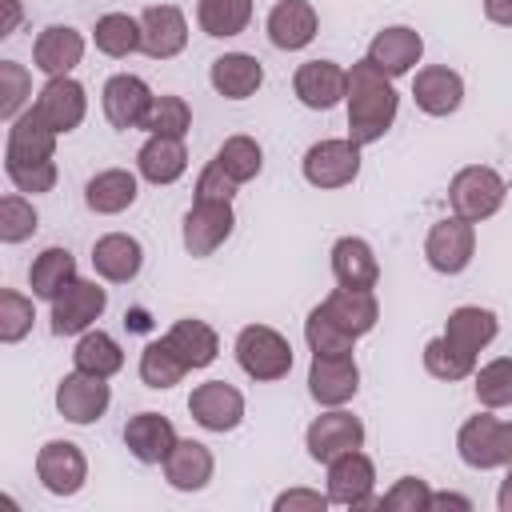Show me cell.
I'll return each mask as SVG.
<instances>
[{"label": "cell", "mask_w": 512, "mask_h": 512, "mask_svg": "<svg viewBox=\"0 0 512 512\" xmlns=\"http://www.w3.org/2000/svg\"><path fill=\"white\" fill-rule=\"evenodd\" d=\"M152 96H156V92H152L140 76L116 72V76H108V84H104V92H100V104H104L108 124L120 128V132H128V128H140V124H144V116H148V108H152Z\"/></svg>", "instance_id": "obj_16"}, {"label": "cell", "mask_w": 512, "mask_h": 512, "mask_svg": "<svg viewBox=\"0 0 512 512\" xmlns=\"http://www.w3.org/2000/svg\"><path fill=\"white\" fill-rule=\"evenodd\" d=\"M360 388L356 356H312L308 364V396L324 408H344Z\"/></svg>", "instance_id": "obj_14"}, {"label": "cell", "mask_w": 512, "mask_h": 512, "mask_svg": "<svg viewBox=\"0 0 512 512\" xmlns=\"http://www.w3.org/2000/svg\"><path fill=\"white\" fill-rule=\"evenodd\" d=\"M188 412L208 432H232L244 420V396L228 380H204L188 396Z\"/></svg>", "instance_id": "obj_13"}, {"label": "cell", "mask_w": 512, "mask_h": 512, "mask_svg": "<svg viewBox=\"0 0 512 512\" xmlns=\"http://www.w3.org/2000/svg\"><path fill=\"white\" fill-rule=\"evenodd\" d=\"M300 172L312 188L320 192H332V188H348L356 176H360V144L352 136H328V140H316L304 160H300Z\"/></svg>", "instance_id": "obj_4"}, {"label": "cell", "mask_w": 512, "mask_h": 512, "mask_svg": "<svg viewBox=\"0 0 512 512\" xmlns=\"http://www.w3.org/2000/svg\"><path fill=\"white\" fill-rule=\"evenodd\" d=\"M504 196H508V180H504L496 168H488V164H468V168H460V172L452 176V184H448V204H452V212L464 216V220H472V224L496 216L500 204H504Z\"/></svg>", "instance_id": "obj_3"}, {"label": "cell", "mask_w": 512, "mask_h": 512, "mask_svg": "<svg viewBox=\"0 0 512 512\" xmlns=\"http://www.w3.org/2000/svg\"><path fill=\"white\" fill-rule=\"evenodd\" d=\"M456 452H460V460H464L468 468H476V472L504 468V464H500V420L492 416V408H488V412H476V416H468V420L460 424V432H456Z\"/></svg>", "instance_id": "obj_25"}, {"label": "cell", "mask_w": 512, "mask_h": 512, "mask_svg": "<svg viewBox=\"0 0 512 512\" xmlns=\"http://www.w3.org/2000/svg\"><path fill=\"white\" fill-rule=\"evenodd\" d=\"M332 276L340 288H376L380 260H376L372 244L360 236H340L332 244Z\"/></svg>", "instance_id": "obj_30"}, {"label": "cell", "mask_w": 512, "mask_h": 512, "mask_svg": "<svg viewBox=\"0 0 512 512\" xmlns=\"http://www.w3.org/2000/svg\"><path fill=\"white\" fill-rule=\"evenodd\" d=\"M508 188H512V184H508Z\"/></svg>", "instance_id": "obj_56"}, {"label": "cell", "mask_w": 512, "mask_h": 512, "mask_svg": "<svg viewBox=\"0 0 512 512\" xmlns=\"http://www.w3.org/2000/svg\"><path fill=\"white\" fill-rule=\"evenodd\" d=\"M108 404H112V388L104 376L76 368L56 384V412L68 424H96L108 412Z\"/></svg>", "instance_id": "obj_12"}, {"label": "cell", "mask_w": 512, "mask_h": 512, "mask_svg": "<svg viewBox=\"0 0 512 512\" xmlns=\"http://www.w3.org/2000/svg\"><path fill=\"white\" fill-rule=\"evenodd\" d=\"M472 388H476V400L484 408H508L512 404V356H496L488 360L484 368L472 372Z\"/></svg>", "instance_id": "obj_43"}, {"label": "cell", "mask_w": 512, "mask_h": 512, "mask_svg": "<svg viewBox=\"0 0 512 512\" xmlns=\"http://www.w3.org/2000/svg\"><path fill=\"white\" fill-rule=\"evenodd\" d=\"M420 56H424V36L416 28H408V24H388L368 44V60L384 76H392V80L396 76H408L420 64Z\"/></svg>", "instance_id": "obj_18"}, {"label": "cell", "mask_w": 512, "mask_h": 512, "mask_svg": "<svg viewBox=\"0 0 512 512\" xmlns=\"http://www.w3.org/2000/svg\"><path fill=\"white\" fill-rule=\"evenodd\" d=\"M500 464L512 468V420H500Z\"/></svg>", "instance_id": "obj_54"}, {"label": "cell", "mask_w": 512, "mask_h": 512, "mask_svg": "<svg viewBox=\"0 0 512 512\" xmlns=\"http://www.w3.org/2000/svg\"><path fill=\"white\" fill-rule=\"evenodd\" d=\"M252 20V0H200L196 4V24L204 36H240Z\"/></svg>", "instance_id": "obj_37"}, {"label": "cell", "mask_w": 512, "mask_h": 512, "mask_svg": "<svg viewBox=\"0 0 512 512\" xmlns=\"http://www.w3.org/2000/svg\"><path fill=\"white\" fill-rule=\"evenodd\" d=\"M304 448L316 464H328V460H336L352 448H364V424H360V416H352L344 408H328L308 424Z\"/></svg>", "instance_id": "obj_9"}, {"label": "cell", "mask_w": 512, "mask_h": 512, "mask_svg": "<svg viewBox=\"0 0 512 512\" xmlns=\"http://www.w3.org/2000/svg\"><path fill=\"white\" fill-rule=\"evenodd\" d=\"M432 508H460V512H472V500L468 496H456V492H432ZM428 508V512H432Z\"/></svg>", "instance_id": "obj_52"}, {"label": "cell", "mask_w": 512, "mask_h": 512, "mask_svg": "<svg viewBox=\"0 0 512 512\" xmlns=\"http://www.w3.org/2000/svg\"><path fill=\"white\" fill-rule=\"evenodd\" d=\"M32 320H36L32 300L24 292H16V288H4L0 292V340L4 344H20L32 332Z\"/></svg>", "instance_id": "obj_46"}, {"label": "cell", "mask_w": 512, "mask_h": 512, "mask_svg": "<svg viewBox=\"0 0 512 512\" xmlns=\"http://www.w3.org/2000/svg\"><path fill=\"white\" fill-rule=\"evenodd\" d=\"M136 172L140 180L164 188V184H176L184 172H188V148L180 136H148L136 152Z\"/></svg>", "instance_id": "obj_26"}, {"label": "cell", "mask_w": 512, "mask_h": 512, "mask_svg": "<svg viewBox=\"0 0 512 512\" xmlns=\"http://www.w3.org/2000/svg\"><path fill=\"white\" fill-rule=\"evenodd\" d=\"M184 372H188V364L164 344V336L160 340H152L144 352H140V380L148 384V388H156V392H164V388H172V384H180L184 380Z\"/></svg>", "instance_id": "obj_42"}, {"label": "cell", "mask_w": 512, "mask_h": 512, "mask_svg": "<svg viewBox=\"0 0 512 512\" xmlns=\"http://www.w3.org/2000/svg\"><path fill=\"white\" fill-rule=\"evenodd\" d=\"M164 344L188 364V372L208 368V364L220 356V336H216V328L204 324V320H192V316L176 320V324L164 332Z\"/></svg>", "instance_id": "obj_33"}, {"label": "cell", "mask_w": 512, "mask_h": 512, "mask_svg": "<svg viewBox=\"0 0 512 512\" xmlns=\"http://www.w3.org/2000/svg\"><path fill=\"white\" fill-rule=\"evenodd\" d=\"M72 364H76L80 372H92V376H104V380H112V376L124 368V348H120V344H116L108 332H100V328H88V332L76 340Z\"/></svg>", "instance_id": "obj_36"}, {"label": "cell", "mask_w": 512, "mask_h": 512, "mask_svg": "<svg viewBox=\"0 0 512 512\" xmlns=\"http://www.w3.org/2000/svg\"><path fill=\"white\" fill-rule=\"evenodd\" d=\"M236 188H240V184H236L216 160H208L204 172L196 176V200H232Z\"/></svg>", "instance_id": "obj_49"}, {"label": "cell", "mask_w": 512, "mask_h": 512, "mask_svg": "<svg viewBox=\"0 0 512 512\" xmlns=\"http://www.w3.org/2000/svg\"><path fill=\"white\" fill-rule=\"evenodd\" d=\"M4 4V24H0V36H12L16 24H20V0H0Z\"/></svg>", "instance_id": "obj_53"}, {"label": "cell", "mask_w": 512, "mask_h": 512, "mask_svg": "<svg viewBox=\"0 0 512 512\" xmlns=\"http://www.w3.org/2000/svg\"><path fill=\"white\" fill-rule=\"evenodd\" d=\"M292 92L304 108L312 112H328L344 100L348 92V68H340L336 60H304L292 76Z\"/></svg>", "instance_id": "obj_15"}, {"label": "cell", "mask_w": 512, "mask_h": 512, "mask_svg": "<svg viewBox=\"0 0 512 512\" xmlns=\"http://www.w3.org/2000/svg\"><path fill=\"white\" fill-rule=\"evenodd\" d=\"M188 128H192V108H188L184 96H172V92L152 96V108H148L140 132H148V136H180L184 140Z\"/></svg>", "instance_id": "obj_40"}, {"label": "cell", "mask_w": 512, "mask_h": 512, "mask_svg": "<svg viewBox=\"0 0 512 512\" xmlns=\"http://www.w3.org/2000/svg\"><path fill=\"white\" fill-rule=\"evenodd\" d=\"M32 96V76L16 60H0V120L12 124Z\"/></svg>", "instance_id": "obj_44"}, {"label": "cell", "mask_w": 512, "mask_h": 512, "mask_svg": "<svg viewBox=\"0 0 512 512\" xmlns=\"http://www.w3.org/2000/svg\"><path fill=\"white\" fill-rule=\"evenodd\" d=\"M232 228H236L232 200H192V208L184 212V224H180V240H184L188 256L204 260L232 236Z\"/></svg>", "instance_id": "obj_6"}, {"label": "cell", "mask_w": 512, "mask_h": 512, "mask_svg": "<svg viewBox=\"0 0 512 512\" xmlns=\"http://www.w3.org/2000/svg\"><path fill=\"white\" fill-rule=\"evenodd\" d=\"M372 488H376V464L360 448L328 460V500L332 504H340V508H380Z\"/></svg>", "instance_id": "obj_7"}, {"label": "cell", "mask_w": 512, "mask_h": 512, "mask_svg": "<svg viewBox=\"0 0 512 512\" xmlns=\"http://www.w3.org/2000/svg\"><path fill=\"white\" fill-rule=\"evenodd\" d=\"M56 156V132L40 120L36 108H24L12 124H8V140H4V164H40Z\"/></svg>", "instance_id": "obj_21"}, {"label": "cell", "mask_w": 512, "mask_h": 512, "mask_svg": "<svg viewBox=\"0 0 512 512\" xmlns=\"http://www.w3.org/2000/svg\"><path fill=\"white\" fill-rule=\"evenodd\" d=\"M140 28H144V56L152 60H172L184 52L188 44V20L176 4H152L140 12Z\"/></svg>", "instance_id": "obj_20"}, {"label": "cell", "mask_w": 512, "mask_h": 512, "mask_svg": "<svg viewBox=\"0 0 512 512\" xmlns=\"http://www.w3.org/2000/svg\"><path fill=\"white\" fill-rule=\"evenodd\" d=\"M484 16L500 28H512V0H484Z\"/></svg>", "instance_id": "obj_51"}, {"label": "cell", "mask_w": 512, "mask_h": 512, "mask_svg": "<svg viewBox=\"0 0 512 512\" xmlns=\"http://www.w3.org/2000/svg\"><path fill=\"white\" fill-rule=\"evenodd\" d=\"M320 304H324L328 316H332L344 332H352L356 340L368 336V332L376 328V320H380V304H376V292H372V288H336V292H328Z\"/></svg>", "instance_id": "obj_31"}, {"label": "cell", "mask_w": 512, "mask_h": 512, "mask_svg": "<svg viewBox=\"0 0 512 512\" xmlns=\"http://www.w3.org/2000/svg\"><path fill=\"white\" fill-rule=\"evenodd\" d=\"M36 228H40V216H36L32 200L20 196V192H8V196L0 200V240H4V244H20V240H28Z\"/></svg>", "instance_id": "obj_45"}, {"label": "cell", "mask_w": 512, "mask_h": 512, "mask_svg": "<svg viewBox=\"0 0 512 512\" xmlns=\"http://www.w3.org/2000/svg\"><path fill=\"white\" fill-rule=\"evenodd\" d=\"M412 100L424 116H452L464 104V76L448 64H428L412 76Z\"/></svg>", "instance_id": "obj_19"}, {"label": "cell", "mask_w": 512, "mask_h": 512, "mask_svg": "<svg viewBox=\"0 0 512 512\" xmlns=\"http://www.w3.org/2000/svg\"><path fill=\"white\" fill-rule=\"evenodd\" d=\"M32 108L40 112V120L56 132V136H68L72 128L84 124V112H88V92L80 80L72 76H48L44 88L36 92Z\"/></svg>", "instance_id": "obj_11"}, {"label": "cell", "mask_w": 512, "mask_h": 512, "mask_svg": "<svg viewBox=\"0 0 512 512\" xmlns=\"http://www.w3.org/2000/svg\"><path fill=\"white\" fill-rule=\"evenodd\" d=\"M424 372L436 376V380L456 384V380H468V376L476 372V356L464 352V348H456V344L440 332V336H432V340L424 344Z\"/></svg>", "instance_id": "obj_38"}, {"label": "cell", "mask_w": 512, "mask_h": 512, "mask_svg": "<svg viewBox=\"0 0 512 512\" xmlns=\"http://www.w3.org/2000/svg\"><path fill=\"white\" fill-rule=\"evenodd\" d=\"M8 180L16 192H28V196H40V192H52L56 188V160H40V164H4Z\"/></svg>", "instance_id": "obj_48"}, {"label": "cell", "mask_w": 512, "mask_h": 512, "mask_svg": "<svg viewBox=\"0 0 512 512\" xmlns=\"http://www.w3.org/2000/svg\"><path fill=\"white\" fill-rule=\"evenodd\" d=\"M136 176L140 172H128V168H104V172H96L84 184L88 212H96V216H120L124 208H132L136 196H140V180Z\"/></svg>", "instance_id": "obj_27"}, {"label": "cell", "mask_w": 512, "mask_h": 512, "mask_svg": "<svg viewBox=\"0 0 512 512\" xmlns=\"http://www.w3.org/2000/svg\"><path fill=\"white\" fill-rule=\"evenodd\" d=\"M84 60V32L72 24H48L32 44V68L44 76H72V68Z\"/></svg>", "instance_id": "obj_23"}, {"label": "cell", "mask_w": 512, "mask_h": 512, "mask_svg": "<svg viewBox=\"0 0 512 512\" xmlns=\"http://www.w3.org/2000/svg\"><path fill=\"white\" fill-rule=\"evenodd\" d=\"M212 472H216L212 448L200 444V440H176V448L164 460V480L176 492H200V488H208Z\"/></svg>", "instance_id": "obj_29"}, {"label": "cell", "mask_w": 512, "mask_h": 512, "mask_svg": "<svg viewBox=\"0 0 512 512\" xmlns=\"http://www.w3.org/2000/svg\"><path fill=\"white\" fill-rule=\"evenodd\" d=\"M332 500H328V492H316V488H288V492H280L276 500H272V508L276 512H324Z\"/></svg>", "instance_id": "obj_50"}, {"label": "cell", "mask_w": 512, "mask_h": 512, "mask_svg": "<svg viewBox=\"0 0 512 512\" xmlns=\"http://www.w3.org/2000/svg\"><path fill=\"white\" fill-rule=\"evenodd\" d=\"M232 352H236L240 372L252 376V380H260V384L284 380L292 372V344L276 328H268V324H244L236 332Z\"/></svg>", "instance_id": "obj_2"}, {"label": "cell", "mask_w": 512, "mask_h": 512, "mask_svg": "<svg viewBox=\"0 0 512 512\" xmlns=\"http://www.w3.org/2000/svg\"><path fill=\"white\" fill-rule=\"evenodd\" d=\"M216 164H220L236 184H248V180L260 176V168H264V152H260V144H256L252 136L236 132V136H228V140L216 148Z\"/></svg>", "instance_id": "obj_41"}, {"label": "cell", "mask_w": 512, "mask_h": 512, "mask_svg": "<svg viewBox=\"0 0 512 512\" xmlns=\"http://www.w3.org/2000/svg\"><path fill=\"white\" fill-rule=\"evenodd\" d=\"M476 256V224L464 216H444L424 236V260L440 276H460Z\"/></svg>", "instance_id": "obj_5"}, {"label": "cell", "mask_w": 512, "mask_h": 512, "mask_svg": "<svg viewBox=\"0 0 512 512\" xmlns=\"http://www.w3.org/2000/svg\"><path fill=\"white\" fill-rule=\"evenodd\" d=\"M380 508H388V512H428L432 508V488L420 476H400L380 496Z\"/></svg>", "instance_id": "obj_47"}, {"label": "cell", "mask_w": 512, "mask_h": 512, "mask_svg": "<svg viewBox=\"0 0 512 512\" xmlns=\"http://www.w3.org/2000/svg\"><path fill=\"white\" fill-rule=\"evenodd\" d=\"M92 268L100 280L108 284H128L140 276L144 268V248L136 236L128 232H104L96 244H92Z\"/></svg>", "instance_id": "obj_24"}, {"label": "cell", "mask_w": 512, "mask_h": 512, "mask_svg": "<svg viewBox=\"0 0 512 512\" xmlns=\"http://www.w3.org/2000/svg\"><path fill=\"white\" fill-rule=\"evenodd\" d=\"M92 40H96V52H104L112 60H124V56L144 48V28L128 12H104L92 28Z\"/></svg>", "instance_id": "obj_35"}, {"label": "cell", "mask_w": 512, "mask_h": 512, "mask_svg": "<svg viewBox=\"0 0 512 512\" xmlns=\"http://www.w3.org/2000/svg\"><path fill=\"white\" fill-rule=\"evenodd\" d=\"M72 280H76V256H72L68 248H60V244L44 248V252L32 260V268H28V288H32V296H36V300H48V304H52Z\"/></svg>", "instance_id": "obj_34"}, {"label": "cell", "mask_w": 512, "mask_h": 512, "mask_svg": "<svg viewBox=\"0 0 512 512\" xmlns=\"http://www.w3.org/2000/svg\"><path fill=\"white\" fill-rule=\"evenodd\" d=\"M176 424L160 412H136L124 424V448L140 460V464H164L168 452L176 448Z\"/></svg>", "instance_id": "obj_22"}, {"label": "cell", "mask_w": 512, "mask_h": 512, "mask_svg": "<svg viewBox=\"0 0 512 512\" xmlns=\"http://www.w3.org/2000/svg\"><path fill=\"white\" fill-rule=\"evenodd\" d=\"M344 104H348V136L360 148L384 140V132L396 124V112H400V96L392 88V76H384L368 56L348 68Z\"/></svg>", "instance_id": "obj_1"}, {"label": "cell", "mask_w": 512, "mask_h": 512, "mask_svg": "<svg viewBox=\"0 0 512 512\" xmlns=\"http://www.w3.org/2000/svg\"><path fill=\"white\" fill-rule=\"evenodd\" d=\"M496 332H500L496 312H492V308H480V304H460V308H452L448 320H444V336H448L456 348L472 352V356H480V352L496 340Z\"/></svg>", "instance_id": "obj_32"}, {"label": "cell", "mask_w": 512, "mask_h": 512, "mask_svg": "<svg viewBox=\"0 0 512 512\" xmlns=\"http://www.w3.org/2000/svg\"><path fill=\"white\" fill-rule=\"evenodd\" d=\"M36 480L52 496H76L88 484V456L72 440H48L36 452Z\"/></svg>", "instance_id": "obj_10"}, {"label": "cell", "mask_w": 512, "mask_h": 512, "mask_svg": "<svg viewBox=\"0 0 512 512\" xmlns=\"http://www.w3.org/2000/svg\"><path fill=\"white\" fill-rule=\"evenodd\" d=\"M108 308V292L96 280H72L56 300H52V332L56 336H84Z\"/></svg>", "instance_id": "obj_8"}, {"label": "cell", "mask_w": 512, "mask_h": 512, "mask_svg": "<svg viewBox=\"0 0 512 512\" xmlns=\"http://www.w3.org/2000/svg\"><path fill=\"white\" fill-rule=\"evenodd\" d=\"M208 80L224 100H248L264 84V64L256 56H248V52H224V56L212 60Z\"/></svg>", "instance_id": "obj_28"}, {"label": "cell", "mask_w": 512, "mask_h": 512, "mask_svg": "<svg viewBox=\"0 0 512 512\" xmlns=\"http://www.w3.org/2000/svg\"><path fill=\"white\" fill-rule=\"evenodd\" d=\"M304 340H308L312 356H348V352L356 348V336L344 332V328L328 316L324 304H316V308L308 312V320H304Z\"/></svg>", "instance_id": "obj_39"}, {"label": "cell", "mask_w": 512, "mask_h": 512, "mask_svg": "<svg viewBox=\"0 0 512 512\" xmlns=\"http://www.w3.org/2000/svg\"><path fill=\"white\" fill-rule=\"evenodd\" d=\"M496 508H500V512H512V468H508V476L500 480V492H496Z\"/></svg>", "instance_id": "obj_55"}, {"label": "cell", "mask_w": 512, "mask_h": 512, "mask_svg": "<svg viewBox=\"0 0 512 512\" xmlns=\"http://www.w3.org/2000/svg\"><path fill=\"white\" fill-rule=\"evenodd\" d=\"M264 32H268L272 48L300 52V48H308L316 40L320 16H316V8L308 0H276L272 12H268V20H264Z\"/></svg>", "instance_id": "obj_17"}]
</instances>
